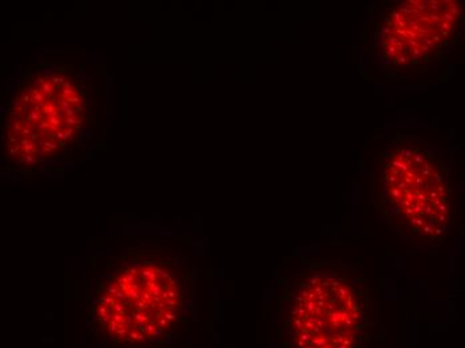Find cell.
I'll use <instances>...</instances> for the list:
<instances>
[{
  "instance_id": "3957f363",
  "label": "cell",
  "mask_w": 465,
  "mask_h": 348,
  "mask_svg": "<svg viewBox=\"0 0 465 348\" xmlns=\"http://www.w3.org/2000/svg\"><path fill=\"white\" fill-rule=\"evenodd\" d=\"M374 211L412 244L444 242L452 228L453 188L447 165L419 135L401 132L377 153Z\"/></svg>"
},
{
  "instance_id": "277c9868",
  "label": "cell",
  "mask_w": 465,
  "mask_h": 348,
  "mask_svg": "<svg viewBox=\"0 0 465 348\" xmlns=\"http://www.w3.org/2000/svg\"><path fill=\"white\" fill-rule=\"evenodd\" d=\"M281 348H370L372 291L351 264L312 262L281 302Z\"/></svg>"
},
{
  "instance_id": "5b68a950",
  "label": "cell",
  "mask_w": 465,
  "mask_h": 348,
  "mask_svg": "<svg viewBox=\"0 0 465 348\" xmlns=\"http://www.w3.org/2000/svg\"><path fill=\"white\" fill-rule=\"evenodd\" d=\"M465 7L459 0H408L374 25L371 59L387 78L424 69L460 36Z\"/></svg>"
},
{
  "instance_id": "6da1fadb",
  "label": "cell",
  "mask_w": 465,
  "mask_h": 348,
  "mask_svg": "<svg viewBox=\"0 0 465 348\" xmlns=\"http://www.w3.org/2000/svg\"><path fill=\"white\" fill-rule=\"evenodd\" d=\"M95 89L84 65L39 62L19 73L2 109V175L54 177L84 163L96 130Z\"/></svg>"
},
{
  "instance_id": "7a4b0ae2",
  "label": "cell",
  "mask_w": 465,
  "mask_h": 348,
  "mask_svg": "<svg viewBox=\"0 0 465 348\" xmlns=\"http://www.w3.org/2000/svg\"><path fill=\"white\" fill-rule=\"evenodd\" d=\"M89 304L99 348H170L193 315L187 260L158 244L129 247L93 280Z\"/></svg>"
}]
</instances>
